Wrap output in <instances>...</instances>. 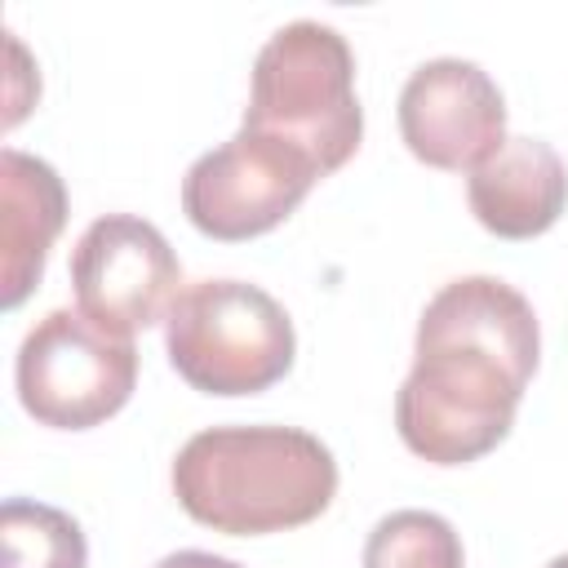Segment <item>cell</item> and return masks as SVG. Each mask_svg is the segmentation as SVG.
Returning a JSON list of instances; mask_svg holds the SVG:
<instances>
[{"label":"cell","mask_w":568,"mask_h":568,"mask_svg":"<svg viewBox=\"0 0 568 568\" xmlns=\"http://www.w3.org/2000/svg\"><path fill=\"white\" fill-rule=\"evenodd\" d=\"M320 164L293 142L240 124L235 138L204 151L182 178L186 222L222 244L275 231L320 182Z\"/></svg>","instance_id":"6"},{"label":"cell","mask_w":568,"mask_h":568,"mask_svg":"<svg viewBox=\"0 0 568 568\" xmlns=\"http://www.w3.org/2000/svg\"><path fill=\"white\" fill-rule=\"evenodd\" d=\"M13 386L40 426L93 430L129 404L138 386V346L80 306H58L22 337Z\"/></svg>","instance_id":"5"},{"label":"cell","mask_w":568,"mask_h":568,"mask_svg":"<svg viewBox=\"0 0 568 568\" xmlns=\"http://www.w3.org/2000/svg\"><path fill=\"white\" fill-rule=\"evenodd\" d=\"M155 568H244V564H235L226 555H213V550H173Z\"/></svg>","instance_id":"13"},{"label":"cell","mask_w":568,"mask_h":568,"mask_svg":"<svg viewBox=\"0 0 568 568\" xmlns=\"http://www.w3.org/2000/svg\"><path fill=\"white\" fill-rule=\"evenodd\" d=\"M475 222L497 240H537L568 209V164L541 138H506L466 178Z\"/></svg>","instance_id":"9"},{"label":"cell","mask_w":568,"mask_h":568,"mask_svg":"<svg viewBox=\"0 0 568 568\" xmlns=\"http://www.w3.org/2000/svg\"><path fill=\"white\" fill-rule=\"evenodd\" d=\"M4 564L0 568H89V541L80 524L44 501L9 497L0 510Z\"/></svg>","instance_id":"11"},{"label":"cell","mask_w":568,"mask_h":568,"mask_svg":"<svg viewBox=\"0 0 568 568\" xmlns=\"http://www.w3.org/2000/svg\"><path fill=\"white\" fill-rule=\"evenodd\" d=\"M75 306L111 333L133 337L169 315L182 293V262L164 231L133 213H106L71 248Z\"/></svg>","instance_id":"7"},{"label":"cell","mask_w":568,"mask_h":568,"mask_svg":"<svg viewBox=\"0 0 568 568\" xmlns=\"http://www.w3.org/2000/svg\"><path fill=\"white\" fill-rule=\"evenodd\" d=\"M244 124L275 133L306 151L320 173H337L364 138V106L355 98V53L328 22H284L253 58Z\"/></svg>","instance_id":"3"},{"label":"cell","mask_w":568,"mask_h":568,"mask_svg":"<svg viewBox=\"0 0 568 568\" xmlns=\"http://www.w3.org/2000/svg\"><path fill=\"white\" fill-rule=\"evenodd\" d=\"M399 138L413 160L444 173H475L506 146V98L466 58H430L399 89Z\"/></svg>","instance_id":"8"},{"label":"cell","mask_w":568,"mask_h":568,"mask_svg":"<svg viewBox=\"0 0 568 568\" xmlns=\"http://www.w3.org/2000/svg\"><path fill=\"white\" fill-rule=\"evenodd\" d=\"M546 568H568V555H555V559H550Z\"/></svg>","instance_id":"14"},{"label":"cell","mask_w":568,"mask_h":568,"mask_svg":"<svg viewBox=\"0 0 568 568\" xmlns=\"http://www.w3.org/2000/svg\"><path fill=\"white\" fill-rule=\"evenodd\" d=\"M173 373L200 395H262L293 368L297 333L288 311L248 280H195L164 315Z\"/></svg>","instance_id":"4"},{"label":"cell","mask_w":568,"mask_h":568,"mask_svg":"<svg viewBox=\"0 0 568 568\" xmlns=\"http://www.w3.org/2000/svg\"><path fill=\"white\" fill-rule=\"evenodd\" d=\"M178 506L226 537H266L320 519L337 497L328 444L302 426H209L173 457Z\"/></svg>","instance_id":"2"},{"label":"cell","mask_w":568,"mask_h":568,"mask_svg":"<svg viewBox=\"0 0 568 568\" xmlns=\"http://www.w3.org/2000/svg\"><path fill=\"white\" fill-rule=\"evenodd\" d=\"M541 359L532 302L497 275L448 280L422 311L413 368L395 390V430L430 466L493 453Z\"/></svg>","instance_id":"1"},{"label":"cell","mask_w":568,"mask_h":568,"mask_svg":"<svg viewBox=\"0 0 568 568\" xmlns=\"http://www.w3.org/2000/svg\"><path fill=\"white\" fill-rule=\"evenodd\" d=\"M364 568H466L457 528L435 510H390L364 541Z\"/></svg>","instance_id":"12"},{"label":"cell","mask_w":568,"mask_h":568,"mask_svg":"<svg viewBox=\"0 0 568 568\" xmlns=\"http://www.w3.org/2000/svg\"><path fill=\"white\" fill-rule=\"evenodd\" d=\"M67 226V186L58 169L18 146L0 151V302L18 311L44 280L53 240Z\"/></svg>","instance_id":"10"}]
</instances>
